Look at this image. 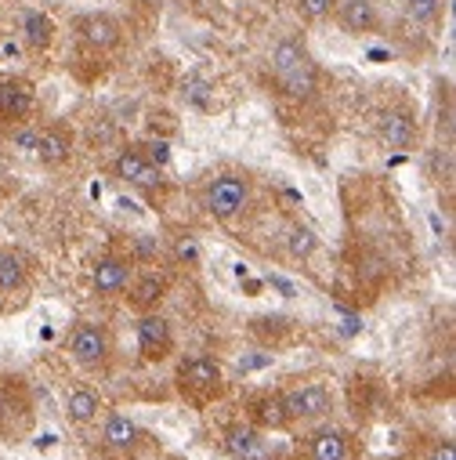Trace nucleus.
Here are the masks:
<instances>
[{
  "label": "nucleus",
  "mask_w": 456,
  "mask_h": 460,
  "mask_svg": "<svg viewBox=\"0 0 456 460\" xmlns=\"http://www.w3.org/2000/svg\"><path fill=\"white\" fill-rule=\"evenodd\" d=\"M66 410H69V417H73L76 424H87V420H94V417H98L101 399H98L91 388H73V392H69V399H66Z\"/></svg>",
  "instance_id": "obj_20"
},
{
  "label": "nucleus",
  "mask_w": 456,
  "mask_h": 460,
  "mask_svg": "<svg viewBox=\"0 0 456 460\" xmlns=\"http://www.w3.org/2000/svg\"><path fill=\"white\" fill-rule=\"evenodd\" d=\"M268 363H272V356H250V359L240 363V370H261V367H268Z\"/></svg>",
  "instance_id": "obj_30"
},
{
  "label": "nucleus",
  "mask_w": 456,
  "mask_h": 460,
  "mask_svg": "<svg viewBox=\"0 0 456 460\" xmlns=\"http://www.w3.org/2000/svg\"><path fill=\"white\" fill-rule=\"evenodd\" d=\"M101 438H105V446H112V449H135L138 438H142V431H138V424H135L131 417L112 413V417L105 420V428H101Z\"/></svg>",
  "instance_id": "obj_14"
},
{
  "label": "nucleus",
  "mask_w": 456,
  "mask_h": 460,
  "mask_svg": "<svg viewBox=\"0 0 456 460\" xmlns=\"http://www.w3.org/2000/svg\"><path fill=\"white\" fill-rule=\"evenodd\" d=\"M91 283H94V294H98V297H117V294H124L127 283H131V261L120 258V254L98 258Z\"/></svg>",
  "instance_id": "obj_11"
},
{
  "label": "nucleus",
  "mask_w": 456,
  "mask_h": 460,
  "mask_svg": "<svg viewBox=\"0 0 456 460\" xmlns=\"http://www.w3.org/2000/svg\"><path fill=\"white\" fill-rule=\"evenodd\" d=\"M37 160L44 167H62L69 156H73V128L66 124H48V128H37V146H33Z\"/></svg>",
  "instance_id": "obj_10"
},
{
  "label": "nucleus",
  "mask_w": 456,
  "mask_h": 460,
  "mask_svg": "<svg viewBox=\"0 0 456 460\" xmlns=\"http://www.w3.org/2000/svg\"><path fill=\"white\" fill-rule=\"evenodd\" d=\"M163 294H167V279L163 276H142L138 283H135V290H131V308L135 312H156V305L163 301Z\"/></svg>",
  "instance_id": "obj_18"
},
{
  "label": "nucleus",
  "mask_w": 456,
  "mask_h": 460,
  "mask_svg": "<svg viewBox=\"0 0 456 460\" xmlns=\"http://www.w3.org/2000/svg\"><path fill=\"white\" fill-rule=\"evenodd\" d=\"M254 410H258L261 428H283V424H290V413H286L283 395H265V399H258Z\"/></svg>",
  "instance_id": "obj_21"
},
{
  "label": "nucleus",
  "mask_w": 456,
  "mask_h": 460,
  "mask_svg": "<svg viewBox=\"0 0 456 460\" xmlns=\"http://www.w3.org/2000/svg\"><path fill=\"white\" fill-rule=\"evenodd\" d=\"M73 33L91 51H112V48H120V40H124L120 19L109 15V12H83V15H76Z\"/></svg>",
  "instance_id": "obj_5"
},
{
  "label": "nucleus",
  "mask_w": 456,
  "mask_h": 460,
  "mask_svg": "<svg viewBox=\"0 0 456 460\" xmlns=\"http://www.w3.org/2000/svg\"><path fill=\"white\" fill-rule=\"evenodd\" d=\"M333 22L348 37H366L381 30V12L373 0H337L333 4Z\"/></svg>",
  "instance_id": "obj_7"
},
{
  "label": "nucleus",
  "mask_w": 456,
  "mask_h": 460,
  "mask_svg": "<svg viewBox=\"0 0 456 460\" xmlns=\"http://www.w3.org/2000/svg\"><path fill=\"white\" fill-rule=\"evenodd\" d=\"M290 420H311V417H326L333 410V395L326 385H301L294 392L283 395Z\"/></svg>",
  "instance_id": "obj_9"
},
{
  "label": "nucleus",
  "mask_w": 456,
  "mask_h": 460,
  "mask_svg": "<svg viewBox=\"0 0 456 460\" xmlns=\"http://www.w3.org/2000/svg\"><path fill=\"white\" fill-rule=\"evenodd\" d=\"M138 153H142V156H145L153 167H167V164H171V146H167L163 138H156V142H145Z\"/></svg>",
  "instance_id": "obj_26"
},
{
  "label": "nucleus",
  "mask_w": 456,
  "mask_h": 460,
  "mask_svg": "<svg viewBox=\"0 0 456 460\" xmlns=\"http://www.w3.org/2000/svg\"><path fill=\"white\" fill-rule=\"evenodd\" d=\"M228 449L240 460H265V438L254 428H232L228 431Z\"/></svg>",
  "instance_id": "obj_19"
},
{
  "label": "nucleus",
  "mask_w": 456,
  "mask_h": 460,
  "mask_svg": "<svg viewBox=\"0 0 456 460\" xmlns=\"http://www.w3.org/2000/svg\"><path fill=\"white\" fill-rule=\"evenodd\" d=\"M69 356L83 370H105L112 359V337L101 323H76L69 333Z\"/></svg>",
  "instance_id": "obj_3"
},
{
  "label": "nucleus",
  "mask_w": 456,
  "mask_h": 460,
  "mask_svg": "<svg viewBox=\"0 0 456 460\" xmlns=\"http://www.w3.org/2000/svg\"><path fill=\"white\" fill-rule=\"evenodd\" d=\"M431 460H456V446H452V438H438V442L431 446Z\"/></svg>",
  "instance_id": "obj_27"
},
{
  "label": "nucleus",
  "mask_w": 456,
  "mask_h": 460,
  "mask_svg": "<svg viewBox=\"0 0 456 460\" xmlns=\"http://www.w3.org/2000/svg\"><path fill=\"white\" fill-rule=\"evenodd\" d=\"M178 254H181V258H189V261H196V247H192V243H181V247H178Z\"/></svg>",
  "instance_id": "obj_31"
},
{
  "label": "nucleus",
  "mask_w": 456,
  "mask_h": 460,
  "mask_svg": "<svg viewBox=\"0 0 456 460\" xmlns=\"http://www.w3.org/2000/svg\"><path fill=\"white\" fill-rule=\"evenodd\" d=\"M178 388L189 399H196V402L217 399L224 392L221 363L210 359V356H189V359H181V367H178Z\"/></svg>",
  "instance_id": "obj_2"
},
{
  "label": "nucleus",
  "mask_w": 456,
  "mask_h": 460,
  "mask_svg": "<svg viewBox=\"0 0 456 460\" xmlns=\"http://www.w3.org/2000/svg\"><path fill=\"white\" fill-rule=\"evenodd\" d=\"M442 8H445V0H402V12L417 22V26H431L442 19Z\"/></svg>",
  "instance_id": "obj_22"
},
{
  "label": "nucleus",
  "mask_w": 456,
  "mask_h": 460,
  "mask_svg": "<svg viewBox=\"0 0 456 460\" xmlns=\"http://www.w3.org/2000/svg\"><path fill=\"white\" fill-rule=\"evenodd\" d=\"M22 37H26V48H30V51H48L51 40H55V22H51V15H44V12H26V19H22Z\"/></svg>",
  "instance_id": "obj_17"
},
{
  "label": "nucleus",
  "mask_w": 456,
  "mask_h": 460,
  "mask_svg": "<svg viewBox=\"0 0 456 460\" xmlns=\"http://www.w3.org/2000/svg\"><path fill=\"white\" fill-rule=\"evenodd\" d=\"M138 352L145 363H163L174 352V330L160 312H145L138 319Z\"/></svg>",
  "instance_id": "obj_6"
},
{
  "label": "nucleus",
  "mask_w": 456,
  "mask_h": 460,
  "mask_svg": "<svg viewBox=\"0 0 456 460\" xmlns=\"http://www.w3.org/2000/svg\"><path fill=\"white\" fill-rule=\"evenodd\" d=\"M417 117L406 109V105H399V109H388L384 117H381V142L388 146V149H413L417 146Z\"/></svg>",
  "instance_id": "obj_12"
},
{
  "label": "nucleus",
  "mask_w": 456,
  "mask_h": 460,
  "mask_svg": "<svg viewBox=\"0 0 456 460\" xmlns=\"http://www.w3.org/2000/svg\"><path fill=\"white\" fill-rule=\"evenodd\" d=\"M250 207V178L247 174H221L206 189V210L217 221H232Z\"/></svg>",
  "instance_id": "obj_4"
},
{
  "label": "nucleus",
  "mask_w": 456,
  "mask_h": 460,
  "mask_svg": "<svg viewBox=\"0 0 456 460\" xmlns=\"http://www.w3.org/2000/svg\"><path fill=\"white\" fill-rule=\"evenodd\" d=\"M112 174L131 181V185H160V167H153L138 149H124L117 160H112Z\"/></svg>",
  "instance_id": "obj_13"
},
{
  "label": "nucleus",
  "mask_w": 456,
  "mask_h": 460,
  "mask_svg": "<svg viewBox=\"0 0 456 460\" xmlns=\"http://www.w3.org/2000/svg\"><path fill=\"white\" fill-rule=\"evenodd\" d=\"M268 69H272L276 87L286 98H294V102L315 98V91H319V62L311 58V51H308V44L301 37L276 40V48L268 55Z\"/></svg>",
  "instance_id": "obj_1"
},
{
  "label": "nucleus",
  "mask_w": 456,
  "mask_h": 460,
  "mask_svg": "<svg viewBox=\"0 0 456 460\" xmlns=\"http://www.w3.org/2000/svg\"><path fill=\"white\" fill-rule=\"evenodd\" d=\"M311 460H348V435L337 428H322L311 435Z\"/></svg>",
  "instance_id": "obj_15"
},
{
  "label": "nucleus",
  "mask_w": 456,
  "mask_h": 460,
  "mask_svg": "<svg viewBox=\"0 0 456 460\" xmlns=\"http://www.w3.org/2000/svg\"><path fill=\"white\" fill-rule=\"evenodd\" d=\"M4 178H8V160L0 156V181H4Z\"/></svg>",
  "instance_id": "obj_32"
},
{
  "label": "nucleus",
  "mask_w": 456,
  "mask_h": 460,
  "mask_svg": "<svg viewBox=\"0 0 456 460\" xmlns=\"http://www.w3.org/2000/svg\"><path fill=\"white\" fill-rule=\"evenodd\" d=\"M181 98H185L189 105H196V109H210V84L199 80V76H185V84H181Z\"/></svg>",
  "instance_id": "obj_25"
},
{
  "label": "nucleus",
  "mask_w": 456,
  "mask_h": 460,
  "mask_svg": "<svg viewBox=\"0 0 456 460\" xmlns=\"http://www.w3.org/2000/svg\"><path fill=\"white\" fill-rule=\"evenodd\" d=\"M12 138H15L22 149H33V146H37V128H22V131H15Z\"/></svg>",
  "instance_id": "obj_28"
},
{
  "label": "nucleus",
  "mask_w": 456,
  "mask_h": 460,
  "mask_svg": "<svg viewBox=\"0 0 456 460\" xmlns=\"http://www.w3.org/2000/svg\"><path fill=\"white\" fill-rule=\"evenodd\" d=\"M286 243H290V254H294V258H311V254H315V247H319V236L311 233L308 225H294Z\"/></svg>",
  "instance_id": "obj_24"
},
{
  "label": "nucleus",
  "mask_w": 456,
  "mask_h": 460,
  "mask_svg": "<svg viewBox=\"0 0 456 460\" xmlns=\"http://www.w3.org/2000/svg\"><path fill=\"white\" fill-rule=\"evenodd\" d=\"M26 283H30V261L19 251H4V254H0V290L15 294Z\"/></svg>",
  "instance_id": "obj_16"
},
{
  "label": "nucleus",
  "mask_w": 456,
  "mask_h": 460,
  "mask_svg": "<svg viewBox=\"0 0 456 460\" xmlns=\"http://www.w3.org/2000/svg\"><path fill=\"white\" fill-rule=\"evenodd\" d=\"M333 4L337 0H297V19L304 22V26H319V22H326L329 15H333Z\"/></svg>",
  "instance_id": "obj_23"
},
{
  "label": "nucleus",
  "mask_w": 456,
  "mask_h": 460,
  "mask_svg": "<svg viewBox=\"0 0 456 460\" xmlns=\"http://www.w3.org/2000/svg\"><path fill=\"white\" fill-rule=\"evenodd\" d=\"M33 112V84L22 76L0 80V124H22Z\"/></svg>",
  "instance_id": "obj_8"
},
{
  "label": "nucleus",
  "mask_w": 456,
  "mask_h": 460,
  "mask_svg": "<svg viewBox=\"0 0 456 460\" xmlns=\"http://www.w3.org/2000/svg\"><path fill=\"white\" fill-rule=\"evenodd\" d=\"M268 283H272V287H276L283 297H294V294H297V287H294L290 279H283V276H268Z\"/></svg>",
  "instance_id": "obj_29"
}]
</instances>
